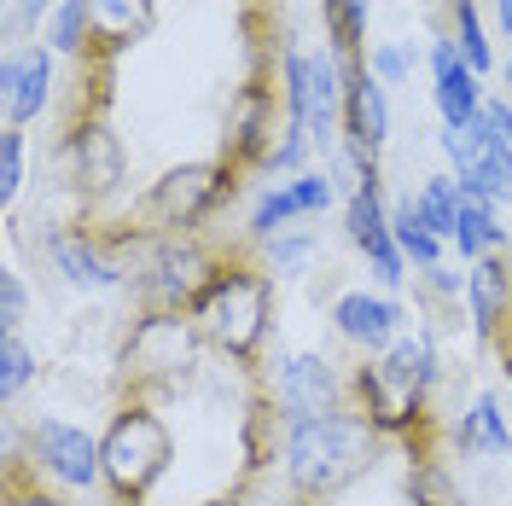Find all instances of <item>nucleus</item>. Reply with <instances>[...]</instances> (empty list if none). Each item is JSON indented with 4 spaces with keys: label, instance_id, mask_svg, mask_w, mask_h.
Segmentation results:
<instances>
[{
    "label": "nucleus",
    "instance_id": "nucleus-10",
    "mask_svg": "<svg viewBox=\"0 0 512 506\" xmlns=\"http://www.w3.org/2000/svg\"><path fill=\"white\" fill-rule=\"evenodd\" d=\"M24 448H30L35 466L53 483H64V489H94L99 483V443L88 431L64 425V419H35L24 431Z\"/></svg>",
    "mask_w": 512,
    "mask_h": 506
},
{
    "label": "nucleus",
    "instance_id": "nucleus-24",
    "mask_svg": "<svg viewBox=\"0 0 512 506\" xmlns=\"http://www.w3.org/2000/svg\"><path fill=\"white\" fill-rule=\"evenodd\" d=\"M448 12H454V47H460V53H466V64L483 76V70L495 64V53H489V35H483L478 6H472V0H454Z\"/></svg>",
    "mask_w": 512,
    "mask_h": 506
},
{
    "label": "nucleus",
    "instance_id": "nucleus-6",
    "mask_svg": "<svg viewBox=\"0 0 512 506\" xmlns=\"http://www.w3.org/2000/svg\"><path fill=\"white\" fill-rule=\"evenodd\" d=\"M245 187V175L222 158H198V163H175L163 169L158 181L146 187V198L128 210V222L152 239H181V233H198L222 204H233Z\"/></svg>",
    "mask_w": 512,
    "mask_h": 506
},
{
    "label": "nucleus",
    "instance_id": "nucleus-14",
    "mask_svg": "<svg viewBox=\"0 0 512 506\" xmlns=\"http://www.w3.org/2000/svg\"><path fill=\"white\" fill-rule=\"evenodd\" d=\"M507 315H512V251H489L466 274V320H472V338L483 349H495Z\"/></svg>",
    "mask_w": 512,
    "mask_h": 506
},
{
    "label": "nucleus",
    "instance_id": "nucleus-29",
    "mask_svg": "<svg viewBox=\"0 0 512 506\" xmlns=\"http://www.w3.org/2000/svg\"><path fill=\"white\" fill-rule=\"evenodd\" d=\"M24 309H30V291L18 280V268L0 274V332H18L24 326Z\"/></svg>",
    "mask_w": 512,
    "mask_h": 506
},
{
    "label": "nucleus",
    "instance_id": "nucleus-5",
    "mask_svg": "<svg viewBox=\"0 0 512 506\" xmlns=\"http://www.w3.org/2000/svg\"><path fill=\"white\" fill-rule=\"evenodd\" d=\"M210 344L204 326L181 309H140L117 349V396H146L158 402L169 390H181L198 367V349Z\"/></svg>",
    "mask_w": 512,
    "mask_h": 506
},
{
    "label": "nucleus",
    "instance_id": "nucleus-12",
    "mask_svg": "<svg viewBox=\"0 0 512 506\" xmlns=\"http://www.w3.org/2000/svg\"><path fill=\"white\" fill-rule=\"evenodd\" d=\"M35 245L47 251V262L59 268L70 285H82V291H105V285H123V274L111 268V256L99 251V239L88 233V222H47L35 233Z\"/></svg>",
    "mask_w": 512,
    "mask_h": 506
},
{
    "label": "nucleus",
    "instance_id": "nucleus-21",
    "mask_svg": "<svg viewBox=\"0 0 512 506\" xmlns=\"http://www.w3.org/2000/svg\"><path fill=\"white\" fill-rule=\"evenodd\" d=\"M402 506H466V495H460V483L448 477L443 460H408Z\"/></svg>",
    "mask_w": 512,
    "mask_h": 506
},
{
    "label": "nucleus",
    "instance_id": "nucleus-31",
    "mask_svg": "<svg viewBox=\"0 0 512 506\" xmlns=\"http://www.w3.org/2000/svg\"><path fill=\"white\" fill-rule=\"evenodd\" d=\"M367 70L384 76V82H402V76H408V53H402V47H379V53L367 59Z\"/></svg>",
    "mask_w": 512,
    "mask_h": 506
},
{
    "label": "nucleus",
    "instance_id": "nucleus-33",
    "mask_svg": "<svg viewBox=\"0 0 512 506\" xmlns=\"http://www.w3.org/2000/svg\"><path fill=\"white\" fill-rule=\"evenodd\" d=\"M262 506H326V501H315V495H297V489H286V495H268Z\"/></svg>",
    "mask_w": 512,
    "mask_h": 506
},
{
    "label": "nucleus",
    "instance_id": "nucleus-28",
    "mask_svg": "<svg viewBox=\"0 0 512 506\" xmlns=\"http://www.w3.org/2000/svg\"><path fill=\"white\" fill-rule=\"evenodd\" d=\"M262 256H268L274 274H297V268L315 256V233H274V239L262 245Z\"/></svg>",
    "mask_w": 512,
    "mask_h": 506
},
{
    "label": "nucleus",
    "instance_id": "nucleus-19",
    "mask_svg": "<svg viewBox=\"0 0 512 506\" xmlns=\"http://www.w3.org/2000/svg\"><path fill=\"white\" fill-rule=\"evenodd\" d=\"M0 501L6 506H70L59 489H47V472L18 448V425H6V472H0Z\"/></svg>",
    "mask_w": 512,
    "mask_h": 506
},
{
    "label": "nucleus",
    "instance_id": "nucleus-15",
    "mask_svg": "<svg viewBox=\"0 0 512 506\" xmlns=\"http://www.w3.org/2000/svg\"><path fill=\"white\" fill-rule=\"evenodd\" d=\"M47 94H53V53L47 47H18V53L0 59V111H6V128H24L30 117H41Z\"/></svg>",
    "mask_w": 512,
    "mask_h": 506
},
{
    "label": "nucleus",
    "instance_id": "nucleus-26",
    "mask_svg": "<svg viewBox=\"0 0 512 506\" xmlns=\"http://www.w3.org/2000/svg\"><path fill=\"white\" fill-rule=\"evenodd\" d=\"M24 192V128H6L0 134V204L12 210Z\"/></svg>",
    "mask_w": 512,
    "mask_h": 506
},
{
    "label": "nucleus",
    "instance_id": "nucleus-11",
    "mask_svg": "<svg viewBox=\"0 0 512 506\" xmlns=\"http://www.w3.org/2000/svg\"><path fill=\"white\" fill-rule=\"evenodd\" d=\"M384 140H390V105L367 64H344V152L367 169H379Z\"/></svg>",
    "mask_w": 512,
    "mask_h": 506
},
{
    "label": "nucleus",
    "instance_id": "nucleus-30",
    "mask_svg": "<svg viewBox=\"0 0 512 506\" xmlns=\"http://www.w3.org/2000/svg\"><path fill=\"white\" fill-rule=\"evenodd\" d=\"M483 128H489V140H495V146H512V105L507 99H483Z\"/></svg>",
    "mask_w": 512,
    "mask_h": 506
},
{
    "label": "nucleus",
    "instance_id": "nucleus-4",
    "mask_svg": "<svg viewBox=\"0 0 512 506\" xmlns=\"http://www.w3.org/2000/svg\"><path fill=\"white\" fill-rule=\"evenodd\" d=\"M431 390L437 384H425L390 355H361L350 367V408L379 431L384 443H408V460H437L431 454V437H437Z\"/></svg>",
    "mask_w": 512,
    "mask_h": 506
},
{
    "label": "nucleus",
    "instance_id": "nucleus-35",
    "mask_svg": "<svg viewBox=\"0 0 512 506\" xmlns=\"http://www.w3.org/2000/svg\"><path fill=\"white\" fill-rule=\"evenodd\" d=\"M495 18H501V30H507V41H512V0H495Z\"/></svg>",
    "mask_w": 512,
    "mask_h": 506
},
{
    "label": "nucleus",
    "instance_id": "nucleus-9",
    "mask_svg": "<svg viewBox=\"0 0 512 506\" xmlns=\"http://www.w3.org/2000/svg\"><path fill=\"white\" fill-rule=\"evenodd\" d=\"M274 396H280V408H286L291 425L326 419V413L350 408V373H338L326 355H291V361H280Z\"/></svg>",
    "mask_w": 512,
    "mask_h": 506
},
{
    "label": "nucleus",
    "instance_id": "nucleus-34",
    "mask_svg": "<svg viewBox=\"0 0 512 506\" xmlns=\"http://www.w3.org/2000/svg\"><path fill=\"white\" fill-rule=\"evenodd\" d=\"M245 501H251V483H239L233 495H216V501H198V506H245Z\"/></svg>",
    "mask_w": 512,
    "mask_h": 506
},
{
    "label": "nucleus",
    "instance_id": "nucleus-25",
    "mask_svg": "<svg viewBox=\"0 0 512 506\" xmlns=\"http://www.w3.org/2000/svg\"><path fill=\"white\" fill-rule=\"evenodd\" d=\"M35 379V355H30V344L18 338V332H0V390L6 396H18L24 384Z\"/></svg>",
    "mask_w": 512,
    "mask_h": 506
},
{
    "label": "nucleus",
    "instance_id": "nucleus-22",
    "mask_svg": "<svg viewBox=\"0 0 512 506\" xmlns=\"http://www.w3.org/2000/svg\"><path fill=\"white\" fill-rule=\"evenodd\" d=\"M390 233H396V245H402V256L414 262V268H437L443 262V239L431 233V227L419 222V204H414V192L390 210Z\"/></svg>",
    "mask_w": 512,
    "mask_h": 506
},
{
    "label": "nucleus",
    "instance_id": "nucleus-32",
    "mask_svg": "<svg viewBox=\"0 0 512 506\" xmlns=\"http://www.w3.org/2000/svg\"><path fill=\"white\" fill-rule=\"evenodd\" d=\"M495 361H501V373H507V384H512V315H507V326H501V338H495Z\"/></svg>",
    "mask_w": 512,
    "mask_h": 506
},
{
    "label": "nucleus",
    "instance_id": "nucleus-13",
    "mask_svg": "<svg viewBox=\"0 0 512 506\" xmlns=\"http://www.w3.org/2000/svg\"><path fill=\"white\" fill-rule=\"evenodd\" d=\"M152 24H158V0H88V47L82 53L117 64L134 41L152 35Z\"/></svg>",
    "mask_w": 512,
    "mask_h": 506
},
{
    "label": "nucleus",
    "instance_id": "nucleus-23",
    "mask_svg": "<svg viewBox=\"0 0 512 506\" xmlns=\"http://www.w3.org/2000/svg\"><path fill=\"white\" fill-rule=\"evenodd\" d=\"M419 222L431 227L437 239H454L460 233V192H454V175H425V187L414 192Z\"/></svg>",
    "mask_w": 512,
    "mask_h": 506
},
{
    "label": "nucleus",
    "instance_id": "nucleus-18",
    "mask_svg": "<svg viewBox=\"0 0 512 506\" xmlns=\"http://www.w3.org/2000/svg\"><path fill=\"white\" fill-rule=\"evenodd\" d=\"M431 76H437V111H443V128H466L478 123L483 111V88H478V70L466 64V53L454 41H431Z\"/></svg>",
    "mask_w": 512,
    "mask_h": 506
},
{
    "label": "nucleus",
    "instance_id": "nucleus-8",
    "mask_svg": "<svg viewBox=\"0 0 512 506\" xmlns=\"http://www.w3.org/2000/svg\"><path fill=\"white\" fill-rule=\"evenodd\" d=\"M344 233H350L355 251L373 262L379 285L396 291V285L408 280V256H402L396 233H390V210H384V181L379 175H367V181L344 198Z\"/></svg>",
    "mask_w": 512,
    "mask_h": 506
},
{
    "label": "nucleus",
    "instance_id": "nucleus-17",
    "mask_svg": "<svg viewBox=\"0 0 512 506\" xmlns=\"http://www.w3.org/2000/svg\"><path fill=\"white\" fill-rule=\"evenodd\" d=\"M332 326H338L355 349L384 355V349L402 338V303H390V297H367V291H344V297L332 303Z\"/></svg>",
    "mask_w": 512,
    "mask_h": 506
},
{
    "label": "nucleus",
    "instance_id": "nucleus-1",
    "mask_svg": "<svg viewBox=\"0 0 512 506\" xmlns=\"http://www.w3.org/2000/svg\"><path fill=\"white\" fill-rule=\"evenodd\" d=\"M274 280L280 274L268 268V256H256V245L239 233L227 245L216 280L204 285L198 303H192V320L204 326V338L222 349L239 373H251V379L262 367L268 338H274Z\"/></svg>",
    "mask_w": 512,
    "mask_h": 506
},
{
    "label": "nucleus",
    "instance_id": "nucleus-7",
    "mask_svg": "<svg viewBox=\"0 0 512 506\" xmlns=\"http://www.w3.org/2000/svg\"><path fill=\"white\" fill-rule=\"evenodd\" d=\"M222 245H210V239H198V233H181V239H163L158 251L146 256V268L134 274V303L140 309H181L192 315V303H198V291L216 280V268H222Z\"/></svg>",
    "mask_w": 512,
    "mask_h": 506
},
{
    "label": "nucleus",
    "instance_id": "nucleus-27",
    "mask_svg": "<svg viewBox=\"0 0 512 506\" xmlns=\"http://www.w3.org/2000/svg\"><path fill=\"white\" fill-rule=\"evenodd\" d=\"M53 47H59L64 59H76L82 47H88V0H64L59 18H53Z\"/></svg>",
    "mask_w": 512,
    "mask_h": 506
},
{
    "label": "nucleus",
    "instance_id": "nucleus-2",
    "mask_svg": "<svg viewBox=\"0 0 512 506\" xmlns=\"http://www.w3.org/2000/svg\"><path fill=\"white\" fill-rule=\"evenodd\" d=\"M379 454H384V437L355 408L326 413V419H303L286 437V483L297 495L332 501V495L350 489L355 477L373 472Z\"/></svg>",
    "mask_w": 512,
    "mask_h": 506
},
{
    "label": "nucleus",
    "instance_id": "nucleus-3",
    "mask_svg": "<svg viewBox=\"0 0 512 506\" xmlns=\"http://www.w3.org/2000/svg\"><path fill=\"white\" fill-rule=\"evenodd\" d=\"M175 460V437L158 402L146 396H117V413L99 437V483L111 506H152V489L163 483Z\"/></svg>",
    "mask_w": 512,
    "mask_h": 506
},
{
    "label": "nucleus",
    "instance_id": "nucleus-20",
    "mask_svg": "<svg viewBox=\"0 0 512 506\" xmlns=\"http://www.w3.org/2000/svg\"><path fill=\"white\" fill-rule=\"evenodd\" d=\"M454 448H460V454H495V460L512 454V431H507V419H501V402H495V396H478L472 413H460Z\"/></svg>",
    "mask_w": 512,
    "mask_h": 506
},
{
    "label": "nucleus",
    "instance_id": "nucleus-16",
    "mask_svg": "<svg viewBox=\"0 0 512 506\" xmlns=\"http://www.w3.org/2000/svg\"><path fill=\"white\" fill-rule=\"evenodd\" d=\"M332 198H338L332 175H297V181H286V187L262 192V204H256L251 222H245V239H251V245H268L274 233H286V222L315 216V210H326Z\"/></svg>",
    "mask_w": 512,
    "mask_h": 506
}]
</instances>
